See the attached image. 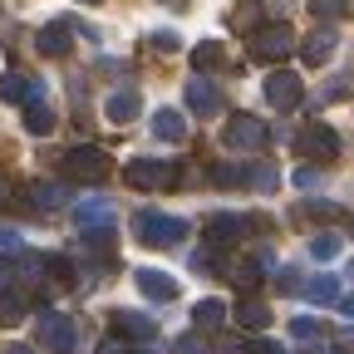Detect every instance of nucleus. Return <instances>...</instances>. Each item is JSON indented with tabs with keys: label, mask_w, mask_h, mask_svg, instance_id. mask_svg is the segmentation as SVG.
Returning <instances> with one entry per match:
<instances>
[{
	"label": "nucleus",
	"mask_w": 354,
	"mask_h": 354,
	"mask_svg": "<svg viewBox=\"0 0 354 354\" xmlns=\"http://www.w3.org/2000/svg\"><path fill=\"white\" fill-rule=\"evenodd\" d=\"M133 236H138L143 246H177V241L187 236V221H183V216H167V212L143 207L138 216H133Z\"/></svg>",
	"instance_id": "1"
},
{
	"label": "nucleus",
	"mask_w": 354,
	"mask_h": 354,
	"mask_svg": "<svg viewBox=\"0 0 354 354\" xmlns=\"http://www.w3.org/2000/svg\"><path fill=\"white\" fill-rule=\"evenodd\" d=\"M64 177L69 183H79V187H94V183H104L109 177V153L104 148H69L64 153Z\"/></svg>",
	"instance_id": "2"
},
{
	"label": "nucleus",
	"mask_w": 354,
	"mask_h": 354,
	"mask_svg": "<svg viewBox=\"0 0 354 354\" xmlns=\"http://www.w3.org/2000/svg\"><path fill=\"white\" fill-rule=\"evenodd\" d=\"M123 177H128V187H138V192H167L177 183V167L158 162V158H133L123 167Z\"/></svg>",
	"instance_id": "3"
},
{
	"label": "nucleus",
	"mask_w": 354,
	"mask_h": 354,
	"mask_svg": "<svg viewBox=\"0 0 354 354\" xmlns=\"http://www.w3.org/2000/svg\"><path fill=\"white\" fill-rule=\"evenodd\" d=\"M74 221H79L84 241H113V202H109V197L79 202V207H74Z\"/></svg>",
	"instance_id": "4"
},
{
	"label": "nucleus",
	"mask_w": 354,
	"mask_h": 354,
	"mask_svg": "<svg viewBox=\"0 0 354 354\" xmlns=\"http://www.w3.org/2000/svg\"><path fill=\"white\" fill-rule=\"evenodd\" d=\"M266 123L256 118V113H232L227 118V128H221V148H236V153H256V148H266Z\"/></svg>",
	"instance_id": "5"
},
{
	"label": "nucleus",
	"mask_w": 354,
	"mask_h": 354,
	"mask_svg": "<svg viewBox=\"0 0 354 354\" xmlns=\"http://www.w3.org/2000/svg\"><path fill=\"white\" fill-rule=\"evenodd\" d=\"M35 339L50 349V354H69V349H74V339H79V330H74V320H69V315H59V310H39V320H35Z\"/></svg>",
	"instance_id": "6"
},
{
	"label": "nucleus",
	"mask_w": 354,
	"mask_h": 354,
	"mask_svg": "<svg viewBox=\"0 0 354 354\" xmlns=\"http://www.w3.org/2000/svg\"><path fill=\"white\" fill-rule=\"evenodd\" d=\"M261 94H266V109H300V99H305V84H300V74L295 69H271L266 74V84H261Z\"/></svg>",
	"instance_id": "7"
},
{
	"label": "nucleus",
	"mask_w": 354,
	"mask_h": 354,
	"mask_svg": "<svg viewBox=\"0 0 354 354\" xmlns=\"http://www.w3.org/2000/svg\"><path fill=\"white\" fill-rule=\"evenodd\" d=\"M300 44H295V30L290 25H266V30H256L251 35V55L256 59H266V64H276V59H286V55H295Z\"/></svg>",
	"instance_id": "8"
},
{
	"label": "nucleus",
	"mask_w": 354,
	"mask_h": 354,
	"mask_svg": "<svg viewBox=\"0 0 354 354\" xmlns=\"http://www.w3.org/2000/svg\"><path fill=\"white\" fill-rule=\"evenodd\" d=\"M300 153L305 158H315V162H330L339 153V133L330 123H305L300 128Z\"/></svg>",
	"instance_id": "9"
},
{
	"label": "nucleus",
	"mask_w": 354,
	"mask_h": 354,
	"mask_svg": "<svg viewBox=\"0 0 354 354\" xmlns=\"http://www.w3.org/2000/svg\"><path fill=\"white\" fill-rule=\"evenodd\" d=\"M251 232V216H236V212H212L207 216V241L212 246H232Z\"/></svg>",
	"instance_id": "10"
},
{
	"label": "nucleus",
	"mask_w": 354,
	"mask_h": 354,
	"mask_svg": "<svg viewBox=\"0 0 354 354\" xmlns=\"http://www.w3.org/2000/svg\"><path fill=\"white\" fill-rule=\"evenodd\" d=\"M69 44H74V25H69V20H50V25L35 35V50H39L44 59H64Z\"/></svg>",
	"instance_id": "11"
},
{
	"label": "nucleus",
	"mask_w": 354,
	"mask_h": 354,
	"mask_svg": "<svg viewBox=\"0 0 354 354\" xmlns=\"http://www.w3.org/2000/svg\"><path fill=\"white\" fill-rule=\"evenodd\" d=\"M39 94H44V84L39 79H30V74H6V79H0V99H6V104H39Z\"/></svg>",
	"instance_id": "12"
},
{
	"label": "nucleus",
	"mask_w": 354,
	"mask_h": 354,
	"mask_svg": "<svg viewBox=\"0 0 354 354\" xmlns=\"http://www.w3.org/2000/svg\"><path fill=\"white\" fill-rule=\"evenodd\" d=\"M187 109H192L197 118L221 113V94H216V84H207L202 74H197V79H187Z\"/></svg>",
	"instance_id": "13"
},
{
	"label": "nucleus",
	"mask_w": 354,
	"mask_h": 354,
	"mask_svg": "<svg viewBox=\"0 0 354 354\" xmlns=\"http://www.w3.org/2000/svg\"><path fill=\"white\" fill-rule=\"evenodd\" d=\"M133 281H138V290L148 295V300H177V281L167 276V271H153V266H143V271H133Z\"/></svg>",
	"instance_id": "14"
},
{
	"label": "nucleus",
	"mask_w": 354,
	"mask_h": 354,
	"mask_svg": "<svg viewBox=\"0 0 354 354\" xmlns=\"http://www.w3.org/2000/svg\"><path fill=\"white\" fill-rule=\"evenodd\" d=\"M335 44H339V35L325 25V30H315V35H310L305 44H300V59H305V69H320L330 55H335Z\"/></svg>",
	"instance_id": "15"
},
{
	"label": "nucleus",
	"mask_w": 354,
	"mask_h": 354,
	"mask_svg": "<svg viewBox=\"0 0 354 354\" xmlns=\"http://www.w3.org/2000/svg\"><path fill=\"white\" fill-rule=\"evenodd\" d=\"M232 320H236L241 330H266V325H271V305L256 300V295H241V300L232 305Z\"/></svg>",
	"instance_id": "16"
},
{
	"label": "nucleus",
	"mask_w": 354,
	"mask_h": 354,
	"mask_svg": "<svg viewBox=\"0 0 354 354\" xmlns=\"http://www.w3.org/2000/svg\"><path fill=\"white\" fill-rule=\"evenodd\" d=\"M118 335H128V339H138V344H148L153 335H158V325L148 320V315H138V310H113V320H109Z\"/></svg>",
	"instance_id": "17"
},
{
	"label": "nucleus",
	"mask_w": 354,
	"mask_h": 354,
	"mask_svg": "<svg viewBox=\"0 0 354 354\" xmlns=\"http://www.w3.org/2000/svg\"><path fill=\"white\" fill-rule=\"evenodd\" d=\"M227 25L236 35H256V30H266V6H261V0H241V6L227 15Z\"/></svg>",
	"instance_id": "18"
},
{
	"label": "nucleus",
	"mask_w": 354,
	"mask_h": 354,
	"mask_svg": "<svg viewBox=\"0 0 354 354\" xmlns=\"http://www.w3.org/2000/svg\"><path fill=\"white\" fill-rule=\"evenodd\" d=\"M153 133H158L162 143H183L187 138V118L177 113V109H158L153 113Z\"/></svg>",
	"instance_id": "19"
},
{
	"label": "nucleus",
	"mask_w": 354,
	"mask_h": 354,
	"mask_svg": "<svg viewBox=\"0 0 354 354\" xmlns=\"http://www.w3.org/2000/svg\"><path fill=\"white\" fill-rule=\"evenodd\" d=\"M276 183H281V172H276L271 162H251V167H241V187H246V192H276Z\"/></svg>",
	"instance_id": "20"
},
{
	"label": "nucleus",
	"mask_w": 354,
	"mask_h": 354,
	"mask_svg": "<svg viewBox=\"0 0 354 354\" xmlns=\"http://www.w3.org/2000/svg\"><path fill=\"white\" fill-rule=\"evenodd\" d=\"M104 113H109V123H133L138 118V94H133V88H118V94H109Z\"/></svg>",
	"instance_id": "21"
},
{
	"label": "nucleus",
	"mask_w": 354,
	"mask_h": 354,
	"mask_svg": "<svg viewBox=\"0 0 354 354\" xmlns=\"http://www.w3.org/2000/svg\"><path fill=\"white\" fill-rule=\"evenodd\" d=\"M221 64H227V44H221V39H202V44H192V69H221Z\"/></svg>",
	"instance_id": "22"
},
{
	"label": "nucleus",
	"mask_w": 354,
	"mask_h": 354,
	"mask_svg": "<svg viewBox=\"0 0 354 354\" xmlns=\"http://www.w3.org/2000/svg\"><path fill=\"white\" fill-rule=\"evenodd\" d=\"M192 325H197V335L221 330V325H227V305H221V300H197V310H192Z\"/></svg>",
	"instance_id": "23"
},
{
	"label": "nucleus",
	"mask_w": 354,
	"mask_h": 354,
	"mask_svg": "<svg viewBox=\"0 0 354 354\" xmlns=\"http://www.w3.org/2000/svg\"><path fill=\"white\" fill-rule=\"evenodd\" d=\"M227 276H232V286L246 295V290H256V281L266 276V266H261V261H232V266H227Z\"/></svg>",
	"instance_id": "24"
},
{
	"label": "nucleus",
	"mask_w": 354,
	"mask_h": 354,
	"mask_svg": "<svg viewBox=\"0 0 354 354\" xmlns=\"http://www.w3.org/2000/svg\"><path fill=\"white\" fill-rule=\"evenodd\" d=\"M344 212L335 207V202H315V197H305L300 207H295V221H339Z\"/></svg>",
	"instance_id": "25"
},
{
	"label": "nucleus",
	"mask_w": 354,
	"mask_h": 354,
	"mask_svg": "<svg viewBox=\"0 0 354 354\" xmlns=\"http://www.w3.org/2000/svg\"><path fill=\"white\" fill-rule=\"evenodd\" d=\"M25 133H35V138L55 133V109H44V104H30V109H25Z\"/></svg>",
	"instance_id": "26"
},
{
	"label": "nucleus",
	"mask_w": 354,
	"mask_h": 354,
	"mask_svg": "<svg viewBox=\"0 0 354 354\" xmlns=\"http://www.w3.org/2000/svg\"><path fill=\"white\" fill-rule=\"evenodd\" d=\"M64 197H69V192H64L59 183H35V187H30V202H35V207H44V212L64 207Z\"/></svg>",
	"instance_id": "27"
},
{
	"label": "nucleus",
	"mask_w": 354,
	"mask_h": 354,
	"mask_svg": "<svg viewBox=\"0 0 354 354\" xmlns=\"http://www.w3.org/2000/svg\"><path fill=\"white\" fill-rule=\"evenodd\" d=\"M305 295L315 300V305H339V281L335 276H315V281L305 286Z\"/></svg>",
	"instance_id": "28"
},
{
	"label": "nucleus",
	"mask_w": 354,
	"mask_h": 354,
	"mask_svg": "<svg viewBox=\"0 0 354 354\" xmlns=\"http://www.w3.org/2000/svg\"><path fill=\"white\" fill-rule=\"evenodd\" d=\"M290 339H325V325L310 320V315H295L290 320Z\"/></svg>",
	"instance_id": "29"
},
{
	"label": "nucleus",
	"mask_w": 354,
	"mask_h": 354,
	"mask_svg": "<svg viewBox=\"0 0 354 354\" xmlns=\"http://www.w3.org/2000/svg\"><path fill=\"white\" fill-rule=\"evenodd\" d=\"M310 10H315L320 20H344L349 15V0H310Z\"/></svg>",
	"instance_id": "30"
},
{
	"label": "nucleus",
	"mask_w": 354,
	"mask_h": 354,
	"mask_svg": "<svg viewBox=\"0 0 354 354\" xmlns=\"http://www.w3.org/2000/svg\"><path fill=\"white\" fill-rule=\"evenodd\" d=\"M20 315H25V300H20V295H0V320L15 325Z\"/></svg>",
	"instance_id": "31"
},
{
	"label": "nucleus",
	"mask_w": 354,
	"mask_h": 354,
	"mask_svg": "<svg viewBox=\"0 0 354 354\" xmlns=\"http://www.w3.org/2000/svg\"><path fill=\"white\" fill-rule=\"evenodd\" d=\"M295 187H300V192H315V187H320V167H305V162H300V167H295Z\"/></svg>",
	"instance_id": "32"
},
{
	"label": "nucleus",
	"mask_w": 354,
	"mask_h": 354,
	"mask_svg": "<svg viewBox=\"0 0 354 354\" xmlns=\"http://www.w3.org/2000/svg\"><path fill=\"white\" fill-rule=\"evenodd\" d=\"M212 183L216 187H241V167H212Z\"/></svg>",
	"instance_id": "33"
},
{
	"label": "nucleus",
	"mask_w": 354,
	"mask_h": 354,
	"mask_svg": "<svg viewBox=\"0 0 354 354\" xmlns=\"http://www.w3.org/2000/svg\"><path fill=\"white\" fill-rule=\"evenodd\" d=\"M339 251V241L335 236H315V241H310V256H315V261H330Z\"/></svg>",
	"instance_id": "34"
},
{
	"label": "nucleus",
	"mask_w": 354,
	"mask_h": 354,
	"mask_svg": "<svg viewBox=\"0 0 354 354\" xmlns=\"http://www.w3.org/2000/svg\"><path fill=\"white\" fill-rule=\"evenodd\" d=\"M172 354H202V335H177L172 339Z\"/></svg>",
	"instance_id": "35"
},
{
	"label": "nucleus",
	"mask_w": 354,
	"mask_h": 354,
	"mask_svg": "<svg viewBox=\"0 0 354 354\" xmlns=\"http://www.w3.org/2000/svg\"><path fill=\"white\" fill-rule=\"evenodd\" d=\"M153 50L172 55V50H177V35H172V30H158V35H153Z\"/></svg>",
	"instance_id": "36"
},
{
	"label": "nucleus",
	"mask_w": 354,
	"mask_h": 354,
	"mask_svg": "<svg viewBox=\"0 0 354 354\" xmlns=\"http://www.w3.org/2000/svg\"><path fill=\"white\" fill-rule=\"evenodd\" d=\"M339 94H349V79H330V84H325V94H320V99H339Z\"/></svg>",
	"instance_id": "37"
},
{
	"label": "nucleus",
	"mask_w": 354,
	"mask_h": 354,
	"mask_svg": "<svg viewBox=\"0 0 354 354\" xmlns=\"http://www.w3.org/2000/svg\"><path fill=\"white\" fill-rule=\"evenodd\" d=\"M281 290H300V271H281Z\"/></svg>",
	"instance_id": "38"
},
{
	"label": "nucleus",
	"mask_w": 354,
	"mask_h": 354,
	"mask_svg": "<svg viewBox=\"0 0 354 354\" xmlns=\"http://www.w3.org/2000/svg\"><path fill=\"white\" fill-rule=\"evenodd\" d=\"M0 251H20V236L15 232H0Z\"/></svg>",
	"instance_id": "39"
},
{
	"label": "nucleus",
	"mask_w": 354,
	"mask_h": 354,
	"mask_svg": "<svg viewBox=\"0 0 354 354\" xmlns=\"http://www.w3.org/2000/svg\"><path fill=\"white\" fill-rule=\"evenodd\" d=\"M99 354H123V339H104V349Z\"/></svg>",
	"instance_id": "40"
},
{
	"label": "nucleus",
	"mask_w": 354,
	"mask_h": 354,
	"mask_svg": "<svg viewBox=\"0 0 354 354\" xmlns=\"http://www.w3.org/2000/svg\"><path fill=\"white\" fill-rule=\"evenodd\" d=\"M339 310H344V315L354 320V295H339Z\"/></svg>",
	"instance_id": "41"
},
{
	"label": "nucleus",
	"mask_w": 354,
	"mask_h": 354,
	"mask_svg": "<svg viewBox=\"0 0 354 354\" xmlns=\"http://www.w3.org/2000/svg\"><path fill=\"white\" fill-rule=\"evenodd\" d=\"M10 286V261H0V290Z\"/></svg>",
	"instance_id": "42"
},
{
	"label": "nucleus",
	"mask_w": 354,
	"mask_h": 354,
	"mask_svg": "<svg viewBox=\"0 0 354 354\" xmlns=\"http://www.w3.org/2000/svg\"><path fill=\"white\" fill-rule=\"evenodd\" d=\"M0 354H30V344H6Z\"/></svg>",
	"instance_id": "43"
},
{
	"label": "nucleus",
	"mask_w": 354,
	"mask_h": 354,
	"mask_svg": "<svg viewBox=\"0 0 354 354\" xmlns=\"http://www.w3.org/2000/svg\"><path fill=\"white\" fill-rule=\"evenodd\" d=\"M6 202H10V192H6V183H0V207H6Z\"/></svg>",
	"instance_id": "44"
},
{
	"label": "nucleus",
	"mask_w": 354,
	"mask_h": 354,
	"mask_svg": "<svg viewBox=\"0 0 354 354\" xmlns=\"http://www.w3.org/2000/svg\"><path fill=\"white\" fill-rule=\"evenodd\" d=\"M79 6H99V0H79Z\"/></svg>",
	"instance_id": "45"
},
{
	"label": "nucleus",
	"mask_w": 354,
	"mask_h": 354,
	"mask_svg": "<svg viewBox=\"0 0 354 354\" xmlns=\"http://www.w3.org/2000/svg\"><path fill=\"white\" fill-rule=\"evenodd\" d=\"M349 281H354V261H349Z\"/></svg>",
	"instance_id": "46"
},
{
	"label": "nucleus",
	"mask_w": 354,
	"mask_h": 354,
	"mask_svg": "<svg viewBox=\"0 0 354 354\" xmlns=\"http://www.w3.org/2000/svg\"><path fill=\"white\" fill-rule=\"evenodd\" d=\"M349 236H354V216H349Z\"/></svg>",
	"instance_id": "47"
}]
</instances>
